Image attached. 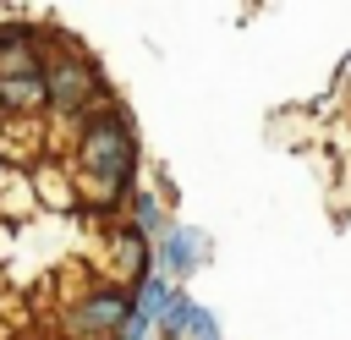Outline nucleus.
Segmentation results:
<instances>
[{"label": "nucleus", "mask_w": 351, "mask_h": 340, "mask_svg": "<svg viewBox=\"0 0 351 340\" xmlns=\"http://www.w3.org/2000/svg\"><path fill=\"white\" fill-rule=\"evenodd\" d=\"M132 170H137V137H132V121L121 115L115 99L93 104L82 115V137H77V175L82 186H93L99 197V219L115 208V197L132 186Z\"/></svg>", "instance_id": "1"}, {"label": "nucleus", "mask_w": 351, "mask_h": 340, "mask_svg": "<svg viewBox=\"0 0 351 340\" xmlns=\"http://www.w3.org/2000/svg\"><path fill=\"white\" fill-rule=\"evenodd\" d=\"M99 99H104L99 66H93L82 49H55V55L44 60V104H49V110H60V115H88Z\"/></svg>", "instance_id": "2"}, {"label": "nucleus", "mask_w": 351, "mask_h": 340, "mask_svg": "<svg viewBox=\"0 0 351 340\" xmlns=\"http://www.w3.org/2000/svg\"><path fill=\"white\" fill-rule=\"evenodd\" d=\"M126 313H132V291H121V285H93L88 296L71 302V335H115Z\"/></svg>", "instance_id": "3"}, {"label": "nucleus", "mask_w": 351, "mask_h": 340, "mask_svg": "<svg viewBox=\"0 0 351 340\" xmlns=\"http://www.w3.org/2000/svg\"><path fill=\"white\" fill-rule=\"evenodd\" d=\"M159 263H165V274L186 280V274L203 263V236H197V230H186V225L165 230V241H159Z\"/></svg>", "instance_id": "4"}, {"label": "nucleus", "mask_w": 351, "mask_h": 340, "mask_svg": "<svg viewBox=\"0 0 351 340\" xmlns=\"http://www.w3.org/2000/svg\"><path fill=\"white\" fill-rule=\"evenodd\" d=\"M110 247H115V263H121V269L132 274V285H137V280L148 274V263H154V258H148V241H143L132 225H115V230H110Z\"/></svg>", "instance_id": "5"}, {"label": "nucleus", "mask_w": 351, "mask_h": 340, "mask_svg": "<svg viewBox=\"0 0 351 340\" xmlns=\"http://www.w3.org/2000/svg\"><path fill=\"white\" fill-rule=\"evenodd\" d=\"M192 307H197V302H192L186 291H176V285H170V302H165V313L154 318V324H159V335H165V340H181V335H186V318H192Z\"/></svg>", "instance_id": "6"}, {"label": "nucleus", "mask_w": 351, "mask_h": 340, "mask_svg": "<svg viewBox=\"0 0 351 340\" xmlns=\"http://www.w3.org/2000/svg\"><path fill=\"white\" fill-rule=\"evenodd\" d=\"M132 230L137 236H148V230H165V208H159V197L154 192H132Z\"/></svg>", "instance_id": "7"}, {"label": "nucleus", "mask_w": 351, "mask_h": 340, "mask_svg": "<svg viewBox=\"0 0 351 340\" xmlns=\"http://www.w3.org/2000/svg\"><path fill=\"white\" fill-rule=\"evenodd\" d=\"M181 340H219L214 313H208V307H192V318H186V335H181Z\"/></svg>", "instance_id": "8"}, {"label": "nucleus", "mask_w": 351, "mask_h": 340, "mask_svg": "<svg viewBox=\"0 0 351 340\" xmlns=\"http://www.w3.org/2000/svg\"><path fill=\"white\" fill-rule=\"evenodd\" d=\"M143 335H148V318H143V313H126L121 329H115V340H143Z\"/></svg>", "instance_id": "9"}, {"label": "nucleus", "mask_w": 351, "mask_h": 340, "mask_svg": "<svg viewBox=\"0 0 351 340\" xmlns=\"http://www.w3.org/2000/svg\"><path fill=\"white\" fill-rule=\"evenodd\" d=\"M0 181H5V154H0Z\"/></svg>", "instance_id": "10"}]
</instances>
